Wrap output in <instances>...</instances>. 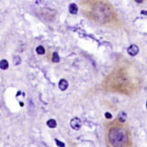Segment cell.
<instances>
[{
	"mask_svg": "<svg viewBox=\"0 0 147 147\" xmlns=\"http://www.w3.org/2000/svg\"><path fill=\"white\" fill-rule=\"evenodd\" d=\"M108 139L113 147H124L128 143L127 134L123 128L113 127L108 134Z\"/></svg>",
	"mask_w": 147,
	"mask_h": 147,
	"instance_id": "cell-1",
	"label": "cell"
},
{
	"mask_svg": "<svg viewBox=\"0 0 147 147\" xmlns=\"http://www.w3.org/2000/svg\"><path fill=\"white\" fill-rule=\"evenodd\" d=\"M70 125H71L72 129L77 131V130L80 129L81 126H82V122H81V120L79 119V118L75 117V118H73V119L70 121Z\"/></svg>",
	"mask_w": 147,
	"mask_h": 147,
	"instance_id": "cell-2",
	"label": "cell"
},
{
	"mask_svg": "<svg viewBox=\"0 0 147 147\" xmlns=\"http://www.w3.org/2000/svg\"><path fill=\"white\" fill-rule=\"evenodd\" d=\"M127 52H128V54H129L130 56H136V54L139 53V48H138V46H135V45H132V46L128 48Z\"/></svg>",
	"mask_w": 147,
	"mask_h": 147,
	"instance_id": "cell-3",
	"label": "cell"
},
{
	"mask_svg": "<svg viewBox=\"0 0 147 147\" xmlns=\"http://www.w3.org/2000/svg\"><path fill=\"white\" fill-rule=\"evenodd\" d=\"M58 86L61 91H65L68 87V82L65 79H61L58 83Z\"/></svg>",
	"mask_w": 147,
	"mask_h": 147,
	"instance_id": "cell-4",
	"label": "cell"
},
{
	"mask_svg": "<svg viewBox=\"0 0 147 147\" xmlns=\"http://www.w3.org/2000/svg\"><path fill=\"white\" fill-rule=\"evenodd\" d=\"M78 11V7L76 6V4L73 3V4H70L69 5V12L71 14H76Z\"/></svg>",
	"mask_w": 147,
	"mask_h": 147,
	"instance_id": "cell-5",
	"label": "cell"
},
{
	"mask_svg": "<svg viewBox=\"0 0 147 147\" xmlns=\"http://www.w3.org/2000/svg\"><path fill=\"white\" fill-rule=\"evenodd\" d=\"M9 65H8V62H7V60H5V59H3V60L0 61V69L2 70H7V68H8Z\"/></svg>",
	"mask_w": 147,
	"mask_h": 147,
	"instance_id": "cell-6",
	"label": "cell"
},
{
	"mask_svg": "<svg viewBox=\"0 0 147 147\" xmlns=\"http://www.w3.org/2000/svg\"><path fill=\"white\" fill-rule=\"evenodd\" d=\"M126 118H127V116H126V114L124 112H121L118 115V120L121 123H124L126 121Z\"/></svg>",
	"mask_w": 147,
	"mask_h": 147,
	"instance_id": "cell-7",
	"label": "cell"
},
{
	"mask_svg": "<svg viewBox=\"0 0 147 147\" xmlns=\"http://www.w3.org/2000/svg\"><path fill=\"white\" fill-rule=\"evenodd\" d=\"M46 124L49 128H56V122L54 119H50L46 122Z\"/></svg>",
	"mask_w": 147,
	"mask_h": 147,
	"instance_id": "cell-8",
	"label": "cell"
},
{
	"mask_svg": "<svg viewBox=\"0 0 147 147\" xmlns=\"http://www.w3.org/2000/svg\"><path fill=\"white\" fill-rule=\"evenodd\" d=\"M35 51H36V53L38 54H44L45 53H46V50H45V48H44V46H39L36 47V49H35Z\"/></svg>",
	"mask_w": 147,
	"mask_h": 147,
	"instance_id": "cell-9",
	"label": "cell"
},
{
	"mask_svg": "<svg viewBox=\"0 0 147 147\" xmlns=\"http://www.w3.org/2000/svg\"><path fill=\"white\" fill-rule=\"evenodd\" d=\"M52 61L54 62V63H58L59 61H60V57H59V54H57L56 52H54V54H53Z\"/></svg>",
	"mask_w": 147,
	"mask_h": 147,
	"instance_id": "cell-10",
	"label": "cell"
},
{
	"mask_svg": "<svg viewBox=\"0 0 147 147\" xmlns=\"http://www.w3.org/2000/svg\"><path fill=\"white\" fill-rule=\"evenodd\" d=\"M54 142H56V145H57V146H59V147H65V143H62L61 141L58 140V139H56V140H54Z\"/></svg>",
	"mask_w": 147,
	"mask_h": 147,
	"instance_id": "cell-11",
	"label": "cell"
},
{
	"mask_svg": "<svg viewBox=\"0 0 147 147\" xmlns=\"http://www.w3.org/2000/svg\"><path fill=\"white\" fill-rule=\"evenodd\" d=\"M104 116H105L106 118H107V119H111V118H112V115H111L110 113H105Z\"/></svg>",
	"mask_w": 147,
	"mask_h": 147,
	"instance_id": "cell-12",
	"label": "cell"
}]
</instances>
